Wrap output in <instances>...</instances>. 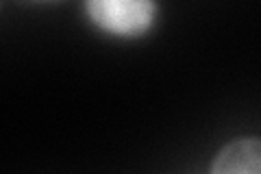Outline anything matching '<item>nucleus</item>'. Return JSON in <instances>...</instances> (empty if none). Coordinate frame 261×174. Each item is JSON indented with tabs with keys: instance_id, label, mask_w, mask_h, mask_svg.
<instances>
[{
	"instance_id": "obj_1",
	"label": "nucleus",
	"mask_w": 261,
	"mask_h": 174,
	"mask_svg": "<svg viewBox=\"0 0 261 174\" xmlns=\"http://www.w3.org/2000/svg\"><path fill=\"white\" fill-rule=\"evenodd\" d=\"M92 20L105 31L122 33V35H135L142 33L152 22L154 5L146 0H98L85 5Z\"/></svg>"
},
{
	"instance_id": "obj_2",
	"label": "nucleus",
	"mask_w": 261,
	"mask_h": 174,
	"mask_svg": "<svg viewBox=\"0 0 261 174\" xmlns=\"http://www.w3.org/2000/svg\"><path fill=\"white\" fill-rule=\"evenodd\" d=\"M211 174H261V137H238L224 144Z\"/></svg>"
}]
</instances>
